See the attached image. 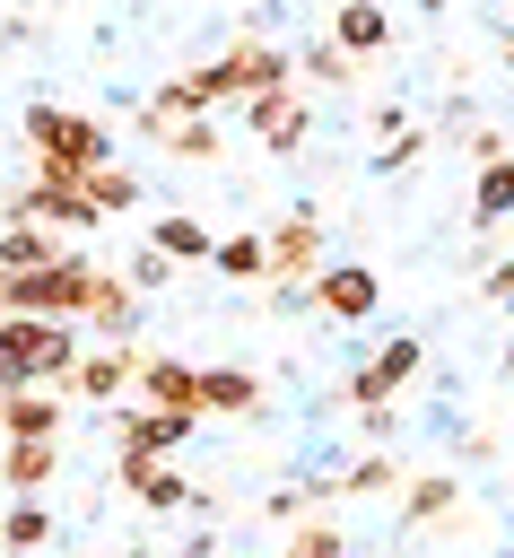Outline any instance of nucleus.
Returning <instances> with one entry per match:
<instances>
[{"mask_svg": "<svg viewBox=\"0 0 514 558\" xmlns=\"http://www.w3.org/2000/svg\"><path fill=\"white\" fill-rule=\"evenodd\" d=\"M26 157L52 183H87L96 166H113V131L78 105H26Z\"/></svg>", "mask_w": 514, "mask_h": 558, "instance_id": "1", "label": "nucleus"}, {"mask_svg": "<svg viewBox=\"0 0 514 558\" xmlns=\"http://www.w3.org/2000/svg\"><path fill=\"white\" fill-rule=\"evenodd\" d=\"M78 349L70 314H0V384H70Z\"/></svg>", "mask_w": 514, "mask_h": 558, "instance_id": "2", "label": "nucleus"}, {"mask_svg": "<svg viewBox=\"0 0 514 558\" xmlns=\"http://www.w3.org/2000/svg\"><path fill=\"white\" fill-rule=\"evenodd\" d=\"M87 296H96V262L87 253H52V262H35V270H9V314H87Z\"/></svg>", "mask_w": 514, "mask_h": 558, "instance_id": "3", "label": "nucleus"}, {"mask_svg": "<svg viewBox=\"0 0 514 558\" xmlns=\"http://www.w3.org/2000/svg\"><path fill=\"white\" fill-rule=\"evenodd\" d=\"M244 131L270 148V157H287L305 131H314V105H305V78H279V87H253L244 96Z\"/></svg>", "mask_w": 514, "mask_h": 558, "instance_id": "4", "label": "nucleus"}, {"mask_svg": "<svg viewBox=\"0 0 514 558\" xmlns=\"http://www.w3.org/2000/svg\"><path fill=\"white\" fill-rule=\"evenodd\" d=\"M305 305H322L331 323H366V314L383 305V279H375L366 262H322V270L305 279Z\"/></svg>", "mask_w": 514, "mask_h": 558, "instance_id": "5", "label": "nucleus"}, {"mask_svg": "<svg viewBox=\"0 0 514 558\" xmlns=\"http://www.w3.org/2000/svg\"><path fill=\"white\" fill-rule=\"evenodd\" d=\"M418 366H427V340H418V331H401V340H383L375 357H357V375H348L340 392H348L357 410H375V401H392V392H401Z\"/></svg>", "mask_w": 514, "mask_h": 558, "instance_id": "6", "label": "nucleus"}, {"mask_svg": "<svg viewBox=\"0 0 514 558\" xmlns=\"http://www.w3.org/2000/svg\"><path fill=\"white\" fill-rule=\"evenodd\" d=\"M113 480L148 506V514H174V506H192V480L174 471V453H139V445H113Z\"/></svg>", "mask_w": 514, "mask_h": 558, "instance_id": "7", "label": "nucleus"}, {"mask_svg": "<svg viewBox=\"0 0 514 558\" xmlns=\"http://www.w3.org/2000/svg\"><path fill=\"white\" fill-rule=\"evenodd\" d=\"M261 244H270V279H279V288H296V279L322 270V218H314V209H287Z\"/></svg>", "mask_w": 514, "mask_h": 558, "instance_id": "8", "label": "nucleus"}, {"mask_svg": "<svg viewBox=\"0 0 514 558\" xmlns=\"http://www.w3.org/2000/svg\"><path fill=\"white\" fill-rule=\"evenodd\" d=\"M131 375H139V349H131V340H96V349H78L70 392L105 410V401H122V392H131Z\"/></svg>", "mask_w": 514, "mask_h": 558, "instance_id": "9", "label": "nucleus"}, {"mask_svg": "<svg viewBox=\"0 0 514 558\" xmlns=\"http://www.w3.org/2000/svg\"><path fill=\"white\" fill-rule=\"evenodd\" d=\"M131 392H139L148 410H200V366H192V357H166V349H139Z\"/></svg>", "mask_w": 514, "mask_h": 558, "instance_id": "10", "label": "nucleus"}, {"mask_svg": "<svg viewBox=\"0 0 514 558\" xmlns=\"http://www.w3.org/2000/svg\"><path fill=\"white\" fill-rule=\"evenodd\" d=\"M139 288L122 279V270H96V296H87V314H78V331H96V340H131L139 331Z\"/></svg>", "mask_w": 514, "mask_h": 558, "instance_id": "11", "label": "nucleus"}, {"mask_svg": "<svg viewBox=\"0 0 514 558\" xmlns=\"http://www.w3.org/2000/svg\"><path fill=\"white\" fill-rule=\"evenodd\" d=\"M52 471H61V436H9V453H0V488L9 497H44Z\"/></svg>", "mask_w": 514, "mask_h": 558, "instance_id": "12", "label": "nucleus"}, {"mask_svg": "<svg viewBox=\"0 0 514 558\" xmlns=\"http://www.w3.org/2000/svg\"><path fill=\"white\" fill-rule=\"evenodd\" d=\"M61 392L52 384H9L0 392V436H61Z\"/></svg>", "mask_w": 514, "mask_h": 558, "instance_id": "13", "label": "nucleus"}, {"mask_svg": "<svg viewBox=\"0 0 514 558\" xmlns=\"http://www.w3.org/2000/svg\"><path fill=\"white\" fill-rule=\"evenodd\" d=\"M253 410H261L253 366H200V418H253Z\"/></svg>", "mask_w": 514, "mask_h": 558, "instance_id": "14", "label": "nucleus"}, {"mask_svg": "<svg viewBox=\"0 0 514 558\" xmlns=\"http://www.w3.org/2000/svg\"><path fill=\"white\" fill-rule=\"evenodd\" d=\"M505 218H514V148H505V157H488V166L470 174V227H479V244H488Z\"/></svg>", "mask_w": 514, "mask_h": 558, "instance_id": "15", "label": "nucleus"}, {"mask_svg": "<svg viewBox=\"0 0 514 558\" xmlns=\"http://www.w3.org/2000/svg\"><path fill=\"white\" fill-rule=\"evenodd\" d=\"M331 44H340L348 61L383 52V44H392V17H383V0H340V9H331Z\"/></svg>", "mask_w": 514, "mask_h": 558, "instance_id": "16", "label": "nucleus"}, {"mask_svg": "<svg viewBox=\"0 0 514 558\" xmlns=\"http://www.w3.org/2000/svg\"><path fill=\"white\" fill-rule=\"evenodd\" d=\"M148 244H157V253H166L174 270H209V244H218V235H209V227H200L192 209H166V218L148 227Z\"/></svg>", "mask_w": 514, "mask_h": 558, "instance_id": "17", "label": "nucleus"}, {"mask_svg": "<svg viewBox=\"0 0 514 558\" xmlns=\"http://www.w3.org/2000/svg\"><path fill=\"white\" fill-rule=\"evenodd\" d=\"M52 253H70V244H61V227L0 218V270H35V262H52Z\"/></svg>", "mask_w": 514, "mask_h": 558, "instance_id": "18", "label": "nucleus"}, {"mask_svg": "<svg viewBox=\"0 0 514 558\" xmlns=\"http://www.w3.org/2000/svg\"><path fill=\"white\" fill-rule=\"evenodd\" d=\"M52 541V514H44V497H9V514H0V558H35Z\"/></svg>", "mask_w": 514, "mask_h": 558, "instance_id": "19", "label": "nucleus"}, {"mask_svg": "<svg viewBox=\"0 0 514 558\" xmlns=\"http://www.w3.org/2000/svg\"><path fill=\"white\" fill-rule=\"evenodd\" d=\"M401 480H409V471H401V462H392V453L375 445L366 462H348V471L331 480V497H401Z\"/></svg>", "mask_w": 514, "mask_h": 558, "instance_id": "20", "label": "nucleus"}, {"mask_svg": "<svg viewBox=\"0 0 514 558\" xmlns=\"http://www.w3.org/2000/svg\"><path fill=\"white\" fill-rule=\"evenodd\" d=\"M453 497H462V480H453V471H409V480H401V514H409V523L453 514Z\"/></svg>", "mask_w": 514, "mask_h": 558, "instance_id": "21", "label": "nucleus"}, {"mask_svg": "<svg viewBox=\"0 0 514 558\" xmlns=\"http://www.w3.org/2000/svg\"><path fill=\"white\" fill-rule=\"evenodd\" d=\"M166 157H183V166H209L218 148H227V131L209 122V113H183V122H166V140H157Z\"/></svg>", "mask_w": 514, "mask_h": 558, "instance_id": "22", "label": "nucleus"}, {"mask_svg": "<svg viewBox=\"0 0 514 558\" xmlns=\"http://www.w3.org/2000/svg\"><path fill=\"white\" fill-rule=\"evenodd\" d=\"M209 270L218 279H270V244L261 235H218L209 244Z\"/></svg>", "mask_w": 514, "mask_h": 558, "instance_id": "23", "label": "nucleus"}, {"mask_svg": "<svg viewBox=\"0 0 514 558\" xmlns=\"http://www.w3.org/2000/svg\"><path fill=\"white\" fill-rule=\"evenodd\" d=\"M78 192H87V209H96V218H113V209H131V201H139V174H122V166H96Z\"/></svg>", "mask_w": 514, "mask_h": 558, "instance_id": "24", "label": "nucleus"}, {"mask_svg": "<svg viewBox=\"0 0 514 558\" xmlns=\"http://www.w3.org/2000/svg\"><path fill=\"white\" fill-rule=\"evenodd\" d=\"M287 558H348V541H340V523H322V514H296V532H287Z\"/></svg>", "mask_w": 514, "mask_h": 558, "instance_id": "25", "label": "nucleus"}, {"mask_svg": "<svg viewBox=\"0 0 514 558\" xmlns=\"http://www.w3.org/2000/svg\"><path fill=\"white\" fill-rule=\"evenodd\" d=\"M296 70H305V87H340V78H348V52H340L331 35H314V44L296 52Z\"/></svg>", "mask_w": 514, "mask_h": 558, "instance_id": "26", "label": "nucleus"}, {"mask_svg": "<svg viewBox=\"0 0 514 558\" xmlns=\"http://www.w3.org/2000/svg\"><path fill=\"white\" fill-rule=\"evenodd\" d=\"M427 140H436V131H418V122H401V131H392V140L375 148V174H409V166L427 157Z\"/></svg>", "mask_w": 514, "mask_h": 558, "instance_id": "27", "label": "nucleus"}, {"mask_svg": "<svg viewBox=\"0 0 514 558\" xmlns=\"http://www.w3.org/2000/svg\"><path fill=\"white\" fill-rule=\"evenodd\" d=\"M122 279H131V288H139V296H157V288H166V279H174V262H166V253H157V244H139V253H131V270H122Z\"/></svg>", "mask_w": 514, "mask_h": 558, "instance_id": "28", "label": "nucleus"}, {"mask_svg": "<svg viewBox=\"0 0 514 558\" xmlns=\"http://www.w3.org/2000/svg\"><path fill=\"white\" fill-rule=\"evenodd\" d=\"M479 296H488V305H514V253H505V262H488V270H479Z\"/></svg>", "mask_w": 514, "mask_h": 558, "instance_id": "29", "label": "nucleus"}, {"mask_svg": "<svg viewBox=\"0 0 514 558\" xmlns=\"http://www.w3.org/2000/svg\"><path fill=\"white\" fill-rule=\"evenodd\" d=\"M488 157H505V131H488V122H479V131H470V166H488Z\"/></svg>", "mask_w": 514, "mask_h": 558, "instance_id": "30", "label": "nucleus"}, {"mask_svg": "<svg viewBox=\"0 0 514 558\" xmlns=\"http://www.w3.org/2000/svg\"><path fill=\"white\" fill-rule=\"evenodd\" d=\"M0 218H9V183H0Z\"/></svg>", "mask_w": 514, "mask_h": 558, "instance_id": "31", "label": "nucleus"}, {"mask_svg": "<svg viewBox=\"0 0 514 558\" xmlns=\"http://www.w3.org/2000/svg\"><path fill=\"white\" fill-rule=\"evenodd\" d=\"M122 558H148V549H122Z\"/></svg>", "mask_w": 514, "mask_h": 558, "instance_id": "32", "label": "nucleus"}, {"mask_svg": "<svg viewBox=\"0 0 514 558\" xmlns=\"http://www.w3.org/2000/svg\"><path fill=\"white\" fill-rule=\"evenodd\" d=\"M0 392H9V384H0Z\"/></svg>", "mask_w": 514, "mask_h": 558, "instance_id": "33", "label": "nucleus"}]
</instances>
